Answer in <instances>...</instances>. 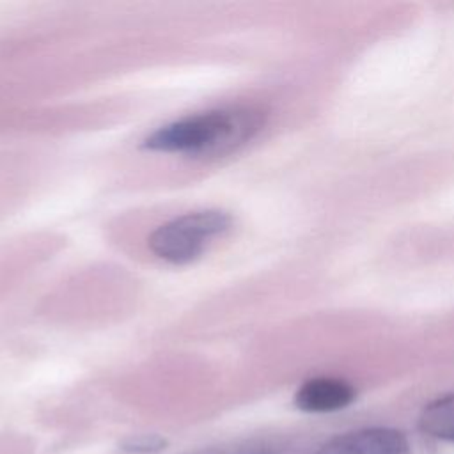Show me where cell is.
<instances>
[{
  "label": "cell",
  "mask_w": 454,
  "mask_h": 454,
  "mask_svg": "<svg viewBox=\"0 0 454 454\" xmlns=\"http://www.w3.org/2000/svg\"><path fill=\"white\" fill-rule=\"evenodd\" d=\"M264 112L257 106L236 105L183 117L154 129L144 147L161 153H183L218 158L250 142L264 126Z\"/></svg>",
  "instance_id": "1"
},
{
  "label": "cell",
  "mask_w": 454,
  "mask_h": 454,
  "mask_svg": "<svg viewBox=\"0 0 454 454\" xmlns=\"http://www.w3.org/2000/svg\"><path fill=\"white\" fill-rule=\"evenodd\" d=\"M231 229V216L218 209L193 211L160 225L149 236L151 252L172 264H186L200 257L213 239Z\"/></svg>",
  "instance_id": "2"
},
{
  "label": "cell",
  "mask_w": 454,
  "mask_h": 454,
  "mask_svg": "<svg viewBox=\"0 0 454 454\" xmlns=\"http://www.w3.org/2000/svg\"><path fill=\"white\" fill-rule=\"evenodd\" d=\"M317 454H411V449L397 429L364 427L328 440Z\"/></svg>",
  "instance_id": "3"
},
{
  "label": "cell",
  "mask_w": 454,
  "mask_h": 454,
  "mask_svg": "<svg viewBox=\"0 0 454 454\" xmlns=\"http://www.w3.org/2000/svg\"><path fill=\"white\" fill-rule=\"evenodd\" d=\"M353 399L355 388L337 378H310L294 394V404L309 413L337 411L349 406Z\"/></svg>",
  "instance_id": "4"
},
{
  "label": "cell",
  "mask_w": 454,
  "mask_h": 454,
  "mask_svg": "<svg viewBox=\"0 0 454 454\" xmlns=\"http://www.w3.org/2000/svg\"><path fill=\"white\" fill-rule=\"evenodd\" d=\"M419 427L429 436L454 442V394L427 403L419 415Z\"/></svg>",
  "instance_id": "5"
},
{
  "label": "cell",
  "mask_w": 454,
  "mask_h": 454,
  "mask_svg": "<svg viewBox=\"0 0 454 454\" xmlns=\"http://www.w3.org/2000/svg\"><path fill=\"white\" fill-rule=\"evenodd\" d=\"M167 442L161 436L156 434H142V436H133L122 443V449L131 452V454H153L163 450Z\"/></svg>",
  "instance_id": "6"
}]
</instances>
